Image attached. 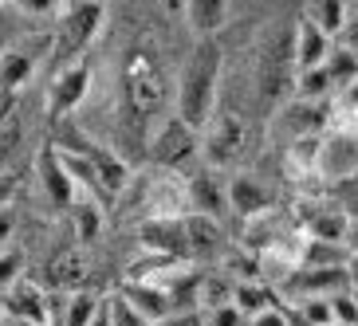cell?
<instances>
[{
    "label": "cell",
    "mask_w": 358,
    "mask_h": 326,
    "mask_svg": "<svg viewBox=\"0 0 358 326\" xmlns=\"http://www.w3.org/2000/svg\"><path fill=\"white\" fill-rule=\"evenodd\" d=\"M166 71H162L158 47L150 40H138L130 47L122 75H118V126L134 146H146V130L162 106H166Z\"/></svg>",
    "instance_id": "cell-1"
},
{
    "label": "cell",
    "mask_w": 358,
    "mask_h": 326,
    "mask_svg": "<svg viewBox=\"0 0 358 326\" xmlns=\"http://www.w3.org/2000/svg\"><path fill=\"white\" fill-rule=\"evenodd\" d=\"M221 71H224V52L217 40H197L193 52L185 55L178 75V118L185 126L201 130L209 126L217 114V95H221Z\"/></svg>",
    "instance_id": "cell-2"
},
{
    "label": "cell",
    "mask_w": 358,
    "mask_h": 326,
    "mask_svg": "<svg viewBox=\"0 0 358 326\" xmlns=\"http://www.w3.org/2000/svg\"><path fill=\"white\" fill-rule=\"evenodd\" d=\"M55 16L59 20H55V32H52V59H55V71H59V67L75 64V59H87V47H91V40L103 28V4L71 0Z\"/></svg>",
    "instance_id": "cell-3"
},
{
    "label": "cell",
    "mask_w": 358,
    "mask_h": 326,
    "mask_svg": "<svg viewBox=\"0 0 358 326\" xmlns=\"http://www.w3.org/2000/svg\"><path fill=\"white\" fill-rule=\"evenodd\" d=\"M295 83V59H292V36L275 32L256 55V103L264 114H272L275 106H284L292 98Z\"/></svg>",
    "instance_id": "cell-4"
},
{
    "label": "cell",
    "mask_w": 358,
    "mask_h": 326,
    "mask_svg": "<svg viewBox=\"0 0 358 326\" xmlns=\"http://www.w3.org/2000/svg\"><path fill=\"white\" fill-rule=\"evenodd\" d=\"M146 146H150L146 149L150 165L162 169V173H185L201 158V134L193 126H185L178 114H169Z\"/></svg>",
    "instance_id": "cell-5"
},
{
    "label": "cell",
    "mask_w": 358,
    "mask_h": 326,
    "mask_svg": "<svg viewBox=\"0 0 358 326\" xmlns=\"http://www.w3.org/2000/svg\"><path fill=\"white\" fill-rule=\"evenodd\" d=\"M248 149V130L232 110H217L201 130V158L209 169H236Z\"/></svg>",
    "instance_id": "cell-6"
},
{
    "label": "cell",
    "mask_w": 358,
    "mask_h": 326,
    "mask_svg": "<svg viewBox=\"0 0 358 326\" xmlns=\"http://www.w3.org/2000/svg\"><path fill=\"white\" fill-rule=\"evenodd\" d=\"M43 55H52V36H32V40H16L0 52V95L16 98L20 87L36 75Z\"/></svg>",
    "instance_id": "cell-7"
},
{
    "label": "cell",
    "mask_w": 358,
    "mask_h": 326,
    "mask_svg": "<svg viewBox=\"0 0 358 326\" xmlns=\"http://www.w3.org/2000/svg\"><path fill=\"white\" fill-rule=\"evenodd\" d=\"M327 114H331V103L287 98L284 106H275L272 110V130L284 138V146H292V142H299V138L327 134Z\"/></svg>",
    "instance_id": "cell-8"
},
{
    "label": "cell",
    "mask_w": 358,
    "mask_h": 326,
    "mask_svg": "<svg viewBox=\"0 0 358 326\" xmlns=\"http://www.w3.org/2000/svg\"><path fill=\"white\" fill-rule=\"evenodd\" d=\"M91 75H95L91 55H87V59H75V64H67V67H59V71L52 75V87H48V114L52 118L71 114L75 106L87 98V91H91Z\"/></svg>",
    "instance_id": "cell-9"
},
{
    "label": "cell",
    "mask_w": 358,
    "mask_h": 326,
    "mask_svg": "<svg viewBox=\"0 0 358 326\" xmlns=\"http://www.w3.org/2000/svg\"><path fill=\"white\" fill-rule=\"evenodd\" d=\"M4 306H8L12 323H28V326H52L55 323V299L43 291V283L20 275L16 283L4 295Z\"/></svg>",
    "instance_id": "cell-10"
},
{
    "label": "cell",
    "mask_w": 358,
    "mask_h": 326,
    "mask_svg": "<svg viewBox=\"0 0 358 326\" xmlns=\"http://www.w3.org/2000/svg\"><path fill=\"white\" fill-rule=\"evenodd\" d=\"M142 209L146 221H162V216H185V181L178 173H162L154 169V177H142Z\"/></svg>",
    "instance_id": "cell-11"
},
{
    "label": "cell",
    "mask_w": 358,
    "mask_h": 326,
    "mask_svg": "<svg viewBox=\"0 0 358 326\" xmlns=\"http://www.w3.org/2000/svg\"><path fill=\"white\" fill-rule=\"evenodd\" d=\"M323 181H350L358 173V134L327 130L319 138V169Z\"/></svg>",
    "instance_id": "cell-12"
},
{
    "label": "cell",
    "mask_w": 358,
    "mask_h": 326,
    "mask_svg": "<svg viewBox=\"0 0 358 326\" xmlns=\"http://www.w3.org/2000/svg\"><path fill=\"white\" fill-rule=\"evenodd\" d=\"M36 177H40V189H43V197H48L52 209H71L75 200H79L75 181H71V173H67V165H64V158H59L55 146H40V154H36Z\"/></svg>",
    "instance_id": "cell-13"
},
{
    "label": "cell",
    "mask_w": 358,
    "mask_h": 326,
    "mask_svg": "<svg viewBox=\"0 0 358 326\" xmlns=\"http://www.w3.org/2000/svg\"><path fill=\"white\" fill-rule=\"evenodd\" d=\"M224 193H229V209L241 216V221H252L260 212H272L275 209V193L264 185L256 173H232L224 181Z\"/></svg>",
    "instance_id": "cell-14"
},
{
    "label": "cell",
    "mask_w": 358,
    "mask_h": 326,
    "mask_svg": "<svg viewBox=\"0 0 358 326\" xmlns=\"http://www.w3.org/2000/svg\"><path fill=\"white\" fill-rule=\"evenodd\" d=\"M79 149L87 154V161H91V169H95V177H99V185H103V193L110 197V205H115V200L130 189V181H134L130 161H122V154L99 146V142H83Z\"/></svg>",
    "instance_id": "cell-15"
},
{
    "label": "cell",
    "mask_w": 358,
    "mask_h": 326,
    "mask_svg": "<svg viewBox=\"0 0 358 326\" xmlns=\"http://www.w3.org/2000/svg\"><path fill=\"white\" fill-rule=\"evenodd\" d=\"M185 205L197 216H209V221H224L229 212V193H224V181H217L213 169H197L185 177Z\"/></svg>",
    "instance_id": "cell-16"
},
{
    "label": "cell",
    "mask_w": 358,
    "mask_h": 326,
    "mask_svg": "<svg viewBox=\"0 0 358 326\" xmlns=\"http://www.w3.org/2000/svg\"><path fill=\"white\" fill-rule=\"evenodd\" d=\"M138 236H142V248H146V252L169 255V260H189V244H185V216L142 221Z\"/></svg>",
    "instance_id": "cell-17"
},
{
    "label": "cell",
    "mask_w": 358,
    "mask_h": 326,
    "mask_svg": "<svg viewBox=\"0 0 358 326\" xmlns=\"http://www.w3.org/2000/svg\"><path fill=\"white\" fill-rule=\"evenodd\" d=\"M335 40L311 24L307 16H299V24L292 28V59H295V71H311V67H323L327 55H331Z\"/></svg>",
    "instance_id": "cell-18"
},
{
    "label": "cell",
    "mask_w": 358,
    "mask_h": 326,
    "mask_svg": "<svg viewBox=\"0 0 358 326\" xmlns=\"http://www.w3.org/2000/svg\"><path fill=\"white\" fill-rule=\"evenodd\" d=\"M122 299H127L130 306H134L138 315L146 318V323H154V326H162L169 315H173V306H169V295L162 291V287H154V283H142V279H127V287H122Z\"/></svg>",
    "instance_id": "cell-19"
},
{
    "label": "cell",
    "mask_w": 358,
    "mask_h": 326,
    "mask_svg": "<svg viewBox=\"0 0 358 326\" xmlns=\"http://www.w3.org/2000/svg\"><path fill=\"white\" fill-rule=\"evenodd\" d=\"M185 244H189V260H213L224 244V228L221 221L185 212Z\"/></svg>",
    "instance_id": "cell-20"
},
{
    "label": "cell",
    "mask_w": 358,
    "mask_h": 326,
    "mask_svg": "<svg viewBox=\"0 0 358 326\" xmlns=\"http://www.w3.org/2000/svg\"><path fill=\"white\" fill-rule=\"evenodd\" d=\"M229 20V0H185V24L197 40H217Z\"/></svg>",
    "instance_id": "cell-21"
},
{
    "label": "cell",
    "mask_w": 358,
    "mask_h": 326,
    "mask_svg": "<svg viewBox=\"0 0 358 326\" xmlns=\"http://www.w3.org/2000/svg\"><path fill=\"white\" fill-rule=\"evenodd\" d=\"M323 138V134H319ZM319 138H299L292 146H284V173L292 181H311L319 177Z\"/></svg>",
    "instance_id": "cell-22"
},
{
    "label": "cell",
    "mask_w": 358,
    "mask_h": 326,
    "mask_svg": "<svg viewBox=\"0 0 358 326\" xmlns=\"http://www.w3.org/2000/svg\"><path fill=\"white\" fill-rule=\"evenodd\" d=\"M52 283L59 291H83L87 287V255L83 252H59L52 260Z\"/></svg>",
    "instance_id": "cell-23"
},
{
    "label": "cell",
    "mask_w": 358,
    "mask_h": 326,
    "mask_svg": "<svg viewBox=\"0 0 358 326\" xmlns=\"http://www.w3.org/2000/svg\"><path fill=\"white\" fill-rule=\"evenodd\" d=\"M24 122L16 114V98H4V114H0V169H12L16 154H20Z\"/></svg>",
    "instance_id": "cell-24"
},
{
    "label": "cell",
    "mask_w": 358,
    "mask_h": 326,
    "mask_svg": "<svg viewBox=\"0 0 358 326\" xmlns=\"http://www.w3.org/2000/svg\"><path fill=\"white\" fill-rule=\"evenodd\" d=\"M106 295L91 291V287H83V291H67L64 295V326H91V318L99 315V306H103Z\"/></svg>",
    "instance_id": "cell-25"
},
{
    "label": "cell",
    "mask_w": 358,
    "mask_h": 326,
    "mask_svg": "<svg viewBox=\"0 0 358 326\" xmlns=\"http://www.w3.org/2000/svg\"><path fill=\"white\" fill-rule=\"evenodd\" d=\"M331 95H335V87H331V75H327V67H311V71H295L292 98H307V103H327Z\"/></svg>",
    "instance_id": "cell-26"
},
{
    "label": "cell",
    "mask_w": 358,
    "mask_h": 326,
    "mask_svg": "<svg viewBox=\"0 0 358 326\" xmlns=\"http://www.w3.org/2000/svg\"><path fill=\"white\" fill-rule=\"evenodd\" d=\"M71 221H75V240H95L99 232H103V205H95V200H75L71 209Z\"/></svg>",
    "instance_id": "cell-27"
},
{
    "label": "cell",
    "mask_w": 358,
    "mask_h": 326,
    "mask_svg": "<svg viewBox=\"0 0 358 326\" xmlns=\"http://www.w3.org/2000/svg\"><path fill=\"white\" fill-rule=\"evenodd\" d=\"M311 24H319L331 40L338 36V28H343V20H347V4L343 0H311V8L303 12Z\"/></svg>",
    "instance_id": "cell-28"
},
{
    "label": "cell",
    "mask_w": 358,
    "mask_h": 326,
    "mask_svg": "<svg viewBox=\"0 0 358 326\" xmlns=\"http://www.w3.org/2000/svg\"><path fill=\"white\" fill-rule=\"evenodd\" d=\"M327 75H331V87H335V91H343V87L347 83H355L358 79V55L355 52H347V47H331V55H327Z\"/></svg>",
    "instance_id": "cell-29"
},
{
    "label": "cell",
    "mask_w": 358,
    "mask_h": 326,
    "mask_svg": "<svg viewBox=\"0 0 358 326\" xmlns=\"http://www.w3.org/2000/svg\"><path fill=\"white\" fill-rule=\"evenodd\" d=\"M106 323H110V326H154V323H146V318L138 315V311L118 291L106 295Z\"/></svg>",
    "instance_id": "cell-30"
},
{
    "label": "cell",
    "mask_w": 358,
    "mask_h": 326,
    "mask_svg": "<svg viewBox=\"0 0 358 326\" xmlns=\"http://www.w3.org/2000/svg\"><path fill=\"white\" fill-rule=\"evenodd\" d=\"M331 318H335L338 326H358V295L350 291V287L331 295Z\"/></svg>",
    "instance_id": "cell-31"
},
{
    "label": "cell",
    "mask_w": 358,
    "mask_h": 326,
    "mask_svg": "<svg viewBox=\"0 0 358 326\" xmlns=\"http://www.w3.org/2000/svg\"><path fill=\"white\" fill-rule=\"evenodd\" d=\"M20 275H24V255L16 252V248L0 252V295H8V287L16 283Z\"/></svg>",
    "instance_id": "cell-32"
},
{
    "label": "cell",
    "mask_w": 358,
    "mask_h": 326,
    "mask_svg": "<svg viewBox=\"0 0 358 326\" xmlns=\"http://www.w3.org/2000/svg\"><path fill=\"white\" fill-rule=\"evenodd\" d=\"M205 326H248V315L236 303H224V306L205 311Z\"/></svg>",
    "instance_id": "cell-33"
},
{
    "label": "cell",
    "mask_w": 358,
    "mask_h": 326,
    "mask_svg": "<svg viewBox=\"0 0 358 326\" xmlns=\"http://www.w3.org/2000/svg\"><path fill=\"white\" fill-rule=\"evenodd\" d=\"M8 4H16L28 16H55V12L64 8V0H8Z\"/></svg>",
    "instance_id": "cell-34"
},
{
    "label": "cell",
    "mask_w": 358,
    "mask_h": 326,
    "mask_svg": "<svg viewBox=\"0 0 358 326\" xmlns=\"http://www.w3.org/2000/svg\"><path fill=\"white\" fill-rule=\"evenodd\" d=\"M335 43H338V47H347V52H355V55H358V12H355V16L347 12V20H343V28H338Z\"/></svg>",
    "instance_id": "cell-35"
},
{
    "label": "cell",
    "mask_w": 358,
    "mask_h": 326,
    "mask_svg": "<svg viewBox=\"0 0 358 326\" xmlns=\"http://www.w3.org/2000/svg\"><path fill=\"white\" fill-rule=\"evenodd\" d=\"M12 236H16V209H0V252L12 248Z\"/></svg>",
    "instance_id": "cell-36"
},
{
    "label": "cell",
    "mask_w": 358,
    "mask_h": 326,
    "mask_svg": "<svg viewBox=\"0 0 358 326\" xmlns=\"http://www.w3.org/2000/svg\"><path fill=\"white\" fill-rule=\"evenodd\" d=\"M16 189H20V181H16V173H12V169H0V209H8V205H12Z\"/></svg>",
    "instance_id": "cell-37"
},
{
    "label": "cell",
    "mask_w": 358,
    "mask_h": 326,
    "mask_svg": "<svg viewBox=\"0 0 358 326\" xmlns=\"http://www.w3.org/2000/svg\"><path fill=\"white\" fill-rule=\"evenodd\" d=\"M343 248H347V255H358V216H350V221H347V236H343Z\"/></svg>",
    "instance_id": "cell-38"
},
{
    "label": "cell",
    "mask_w": 358,
    "mask_h": 326,
    "mask_svg": "<svg viewBox=\"0 0 358 326\" xmlns=\"http://www.w3.org/2000/svg\"><path fill=\"white\" fill-rule=\"evenodd\" d=\"M347 283H350V291L358 295V255H350V260H347Z\"/></svg>",
    "instance_id": "cell-39"
},
{
    "label": "cell",
    "mask_w": 358,
    "mask_h": 326,
    "mask_svg": "<svg viewBox=\"0 0 358 326\" xmlns=\"http://www.w3.org/2000/svg\"><path fill=\"white\" fill-rule=\"evenodd\" d=\"M8 323V306H4V295H0V326Z\"/></svg>",
    "instance_id": "cell-40"
},
{
    "label": "cell",
    "mask_w": 358,
    "mask_h": 326,
    "mask_svg": "<svg viewBox=\"0 0 358 326\" xmlns=\"http://www.w3.org/2000/svg\"><path fill=\"white\" fill-rule=\"evenodd\" d=\"M95 4H103V8H106V0H95Z\"/></svg>",
    "instance_id": "cell-41"
},
{
    "label": "cell",
    "mask_w": 358,
    "mask_h": 326,
    "mask_svg": "<svg viewBox=\"0 0 358 326\" xmlns=\"http://www.w3.org/2000/svg\"><path fill=\"white\" fill-rule=\"evenodd\" d=\"M350 181H355V185H358V173H355V177H350Z\"/></svg>",
    "instance_id": "cell-42"
},
{
    "label": "cell",
    "mask_w": 358,
    "mask_h": 326,
    "mask_svg": "<svg viewBox=\"0 0 358 326\" xmlns=\"http://www.w3.org/2000/svg\"><path fill=\"white\" fill-rule=\"evenodd\" d=\"M331 326H338V323H331Z\"/></svg>",
    "instance_id": "cell-43"
}]
</instances>
